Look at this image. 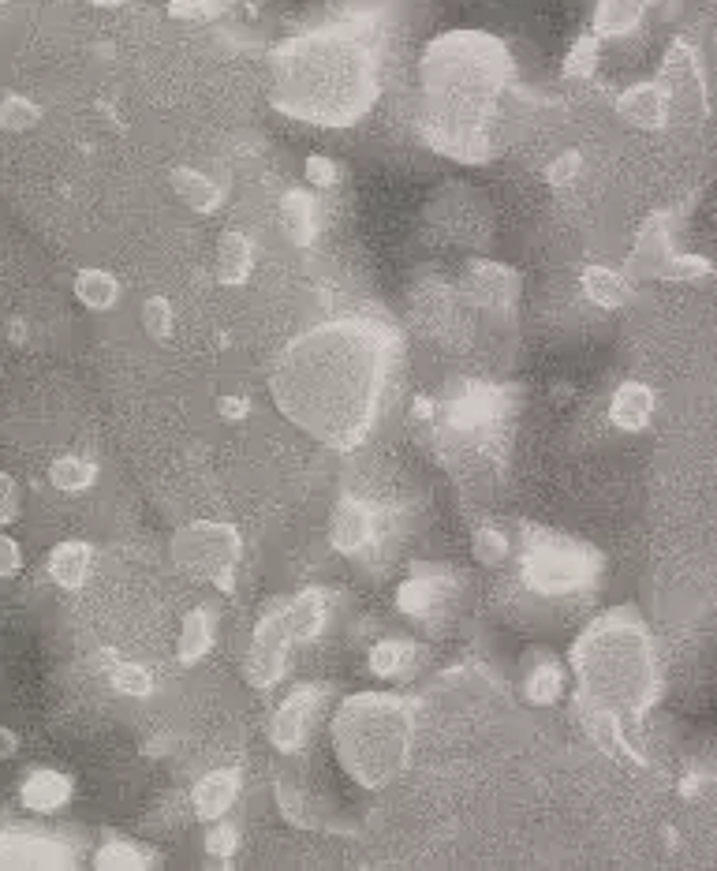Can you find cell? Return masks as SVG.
<instances>
[{
    "label": "cell",
    "mask_w": 717,
    "mask_h": 871,
    "mask_svg": "<svg viewBox=\"0 0 717 871\" xmlns=\"http://www.w3.org/2000/svg\"><path fill=\"white\" fill-rule=\"evenodd\" d=\"M393 329L378 318H337L288 344L269 374V393L310 438L348 449L363 442L389 378Z\"/></svg>",
    "instance_id": "1"
},
{
    "label": "cell",
    "mask_w": 717,
    "mask_h": 871,
    "mask_svg": "<svg viewBox=\"0 0 717 871\" xmlns=\"http://www.w3.org/2000/svg\"><path fill=\"white\" fill-rule=\"evenodd\" d=\"M579 703L591 718L594 737H617L624 744V726L650 711L658 700V658L647 629L632 610H609L598 617L576 643ZM628 748V744H624Z\"/></svg>",
    "instance_id": "2"
},
{
    "label": "cell",
    "mask_w": 717,
    "mask_h": 871,
    "mask_svg": "<svg viewBox=\"0 0 717 871\" xmlns=\"http://www.w3.org/2000/svg\"><path fill=\"white\" fill-rule=\"evenodd\" d=\"M512 60L482 34L441 38L426 57V135L445 154L464 161L486 158L482 128Z\"/></svg>",
    "instance_id": "3"
},
{
    "label": "cell",
    "mask_w": 717,
    "mask_h": 871,
    "mask_svg": "<svg viewBox=\"0 0 717 871\" xmlns=\"http://www.w3.org/2000/svg\"><path fill=\"white\" fill-rule=\"evenodd\" d=\"M277 101L281 109L318 120V124H352L374 101V64L370 53L352 38L314 34L288 42L277 53Z\"/></svg>",
    "instance_id": "4"
},
{
    "label": "cell",
    "mask_w": 717,
    "mask_h": 871,
    "mask_svg": "<svg viewBox=\"0 0 717 871\" xmlns=\"http://www.w3.org/2000/svg\"><path fill=\"white\" fill-rule=\"evenodd\" d=\"M411 707L393 696H355L333 718V748L359 786L381 789L408 767Z\"/></svg>",
    "instance_id": "5"
},
{
    "label": "cell",
    "mask_w": 717,
    "mask_h": 871,
    "mask_svg": "<svg viewBox=\"0 0 717 871\" xmlns=\"http://www.w3.org/2000/svg\"><path fill=\"white\" fill-rule=\"evenodd\" d=\"M176 557H180L183 569L210 576L221 587H228L232 565L239 557V539L236 531L225 528V524H191L176 539Z\"/></svg>",
    "instance_id": "6"
},
{
    "label": "cell",
    "mask_w": 717,
    "mask_h": 871,
    "mask_svg": "<svg viewBox=\"0 0 717 871\" xmlns=\"http://www.w3.org/2000/svg\"><path fill=\"white\" fill-rule=\"evenodd\" d=\"M594 572H598V557L591 550L557 543V539L527 554V580L538 591H572V587L587 584Z\"/></svg>",
    "instance_id": "7"
},
{
    "label": "cell",
    "mask_w": 717,
    "mask_h": 871,
    "mask_svg": "<svg viewBox=\"0 0 717 871\" xmlns=\"http://www.w3.org/2000/svg\"><path fill=\"white\" fill-rule=\"evenodd\" d=\"M620 116L635 124V128H661L665 120H669V90L661 83H643V86H632L624 98H620Z\"/></svg>",
    "instance_id": "8"
},
{
    "label": "cell",
    "mask_w": 717,
    "mask_h": 871,
    "mask_svg": "<svg viewBox=\"0 0 717 871\" xmlns=\"http://www.w3.org/2000/svg\"><path fill=\"white\" fill-rule=\"evenodd\" d=\"M512 292H516V277H512V270H505V266L482 262V266L471 270V296H475V303H482V307H508Z\"/></svg>",
    "instance_id": "9"
},
{
    "label": "cell",
    "mask_w": 717,
    "mask_h": 871,
    "mask_svg": "<svg viewBox=\"0 0 717 871\" xmlns=\"http://www.w3.org/2000/svg\"><path fill=\"white\" fill-rule=\"evenodd\" d=\"M650 412H654V393L639 382H628V386L617 389L613 397V423L624 430H643L647 427Z\"/></svg>",
    "instance_id": "10"
},
{
    "label": "cell",
    "mask_w": 717,
    "mask_h": 871,
    "mask_svg": "<svg viewBox=\"0 0 717 871\" xmlns=\"http://www.w3.org/2000/svg\"><path fill=\"white\" fill-rule=\"evenodd\" d=\"M239 778L232 771H213L210 778H202L195 789V808L202 819H217L228 804L236 800Z\"/></svg>",
    "instance_id": "11"
},
{
    "label": "cell",
    "mask_w": 717,
    "mask_h": 871,
    "mask_svg": "<svg viewBox=\"0 0 717 871\" xmlns=\"http://www.w3.org/2000/svg\"><path fill=\"white\" fill-rule=\"evenodd\" d=\"M310 696L307 692H296L292 700L284 703L277 718H273V741L281 748H296L299 737H303V726H307V711H310Z\"/></svg>",
    "instance_id": "12"
},
{
    "label": "cell",
    "mask_w": 717,
    "mask_h": 871,
    "mask_svg": "<svg viewBox=\"0 0 717 871\" xmlns=\"http://www.w3.org/2000/svg\"><path fill=\"white\" fill-rule=\"evenodd\" d=\"M281 221L292 240L310 243V236H314V199H310L307 191H288V195H284Z\"/></svg>",
    "instance_id": "13"
},
{
    "label": "cell",
    "mask_w": 717,
    "mask_h": 871,
    "mask_svg": "<svg viewBox=\"0 0 717 871\" xmlns=\"http://www.w3.org/2000/svg\"><path fill=\"white\" fill-rule=\"evenodd\" d=\"M172 184H176V191H180V199L187 202L191 210H198V214L213 210L217 199H221L217 184H210V176H202V172H195V169H180L176 176H172Z\"/></svg>",
    "instance_id": "14"
},
{
    "label": "cell",
    "mask_w": 717,
    "mask_h": 871,
    "mask_svg": "<svg viewBox=\"0 0 717 871\" xmlns=\"http://www.w3.org/2000/svg\"><path fill=\"white\" fill-rule=\"evenodd\" d=\"M366 531H370V516H366L363 505H355V501H344L337 513V524H333V543L340 550H355V546L366 539Z\"/></svg>",
    "instance_id": "15"
},
{
    "label": "cell",
    "mask_w": 717,
    "mask_h": 871,
    "mask_svg": "<svg viewBox=\"0 0 717 871\" xmlns=\"http://www.w3.org/2000/svg\"><path fill=\"white\" fill-rule=\"evenodd\" d=\"M583 288L602 307H620V303L628 300V281L617 277L613 270H587L583 273Z\"/></svg>",
    "instance_id": "16"
},
{
    "label": "cell",
    "mask_w": 717,
    "mask_h": 871,
    "mask_svg": "<svg viewBox=\"0 0 717 871\" xmlns=\"http://www.w3.org/2000/svg\"><path fill=\"white\" fill-rule=\"evenodd\" d=\"M247 270H251V243L239 232H228L221 240V277L228 285H236V281L247 277Z\"/></svg>",
    "instance_id": "17"
},
{
    "label": "cell",
    "mask_w": 717,
    "mask_h": 871,
    "mask_svg": "<svg viewBox=\"0 0 717 871\" xmlns=\"http://www.w3.org/2000/svg\"><path fill=\"white\" fill-rule=\"evenodd\" d=\"M322 621H325L322 595H314V591H310V595H299L296 606H292V614H288V632H292V636H299V640H310L314 632L322 629Z\"/></svg>",
    "instance_id": "18"
},
{
    "label": "cell",
    "mask_w": 717,
    "mask_h": 871,
    "mask_svg": "<svg viewBox=\"0 0 717 871\" xmlns=\"http://www.w3.org/2000/svg\"><path fill=\"white\" fill-rule=\"evenodd\" d=\"M210 647V621H206V614L202 610H195V614L183 621V643H180V655L191 662V658H198L202 651Z\"/></svg>",
    "instance_id": "19"
},
{
    "label": "cell",
    "mask_w": 717,
    "mask_h": 871,
    "mask_svg": "<svg viewBox=\"0 0 717 871\" xmlns=\"http://www.w3.org/2000/svg\"><path fill=\"white\" fill-rule=\"evenodd\" d=\"M527 696L535 703H553L561 696V673L553 670V666L538 670L535 677H531V685H527Z\"/></svg>",
    "instance_id": "20"
},
{
    "label": "cell",
    "mask_w": 717,
    "mask_h": 871,
    "mask_svg": "<svg viewBox=\"0 0 717 871\" xmlns=\"http://www.w3.org/2000/svg\"><path fill=\"white\" fill-rule=\"evenodd\" d=\"M79 292H83V300H90L94 307H105V303L113 300L116 288L105 273H83V277H79Z\"/></svg>",
    "instance_id": "21"
},
{
    "label": "cell",
    "mask_w": 717,
    "mask_h": 871,
    "mask_svg": "<svg viewBox=\"0 0 717 871\" xmlns=\"http://www.w3.org/2000/svg\"><path fill=\"white\" fill-rule=\"evenodd\" d=\"M169 12L176 19H210V15L225 12V0H172Z\"/></svg>",
    "instance_id": "22"
},
{
    "label": "cell",
    "mask_w": 717,
    "mask_h": 871,
    "mask_svg": "<svg viewBox=\"0 0 717 871\" xmlns=\"http://www.w3.org/2000/svg\"><path fill=\"white\" fill-rule=\"evenodd\" d=\"M434 599H437L434 587L422 584V580H411V584L400 591V606H404V610H411V614H426V610L434 606Z\"/></svg>",
    "instance_id": "23"
},
{
    "label": "cell",
    "mask_w": 717,
    "mask_h": 871,
    "mask_svg": "<svg viewBox=\"0 0 717 871\" xmlns=\"http://www.w3.org/2000/svg\"><path fill=\"white\" fill-rule=\"evenodd\" d=\"M594 53H598L594 38H579L576 49H572V57H568V64H564V72H568V75H587L594 68Z\"/></svg>",
    "instance_id": "24"
},
{
    "label": "cell",
    "mask_w": 717,
    "mask_h": 871,
    "mask_svg": "<svg viewBox=\"0 0 717 871\" xmlns=\"http://www.w3.org/2000/svg\"><path fill=\"white\" fill-rule=\"evenodd\" d=\"M400 662H404V647H400V643H378L374 655H370V666L378 673H396Z\"/></svg>",
    "instance_id": "25"
},
{
    "label": "cell",
    "mask_w": 717,
    "mask_h": 871,
    "mask_svg": "<svg viewBox=\"0 0 717 871\" xmlns=\"http://www.w3.org/2000/svg\"><path fill=\"white\" fill-rule=\"evenodd\" d=\"M30 120H34V109H30L27 101H8L4 109H0V124L4 128H27Z\"/></svg>",
    "instance_id": "26"
},
{
    "label": "cell",
    "mask_w": 717,
    "mask_h": 871,
    "mask_svg": "<svg viewBox=\"0 0 717 871\" xmlns=\"http://www.w3.org/2000/svg\"><path fill=\"white\" fill-rule=\"evenodd\" d=\"M475 550L482 554V561H497V557L505 554V539H501L497 531L482 528V531H478V539H475Z\"/></svg>",
    "instance_id": "27"
},
{
    "label": "cell",
    "mask_w": 717,
    "mask_h": 871,
    "mask_svg": "<svg viewBox=\"0 0 717 871\" xmlns=\"http://www.w3.org/2000/svg\"><path fill=\"white\" fill-rule=\"evenodd\" d=\"M579 172V154H561V158L549 165V184H568L572 176Z\"/></svg>",
    "instance_id": "28"
},
{
    "label": "cell",
    "mask_w": 717,
    "mask_h": 871,
    "mask_svg": "<svg viewBox=\"0 0 717 871\" xmlns=\"http://www.w3.org/2000/svg\"><path fill=\"white\" fill-rule=\"evenodd\" d=\"M307 180L318 187H329L333 180H337V165H333L329 158H310L307 161Z\"/></svg>",
    "instance_id": "29"
},
{
    "label": "cell",
    "mask_w": 717,
    "mask_h": 871,
    "mask_svg": "<svg viewBox=\"0 0 717 871\" xmlns=\"http://www.w3.org/2000/svg\"><path fill=\"white\" fill-rule=\"evenodd\" d=\"M206 845H210V853H217V857H228V853L236 849V830H232V827H213L210 838H206Z\"/></svg>",
    "instance_id": "30"
},
{
    "label": "cell",
    "mask_w": 717,
    "mask_h": 871,
    "mask_svg": "<svg viewBox=\"0 0 717 871\" xmlns=\"http://www.w3.org/2000/svg\"><path fill=\"white\" fill-rule=\"evenodd\" d=\"M146 326L154 329V333H165V329H169V307H165V300L146 303Z\"/></svg>",
    "instance_id": "31"
},
{
    "label": "cell",
    "mask_w": 717,
    "mask_h": 871,
    "mask_svg": "<svg viewBox=\"0 0 717 871\" xmlns=\"http://www.w3.org/2000/svg\"><path fill=\"white\" fill-rule=\"evenodd\" d=\"M116 681H124L131 692H146V688H150V681L139 677V670H124V677H116Z\"/></svg>",
    "instance_id": "32"
},
{
    "label": "cell",
    "mask_w": 717,
    "mask_h": 871,
    "mask_svg": "<svg viewBox=\"0 0 717 871\" xmlns=\"http://www.w3.org/2000/svg\"><path fill=\"white\" fill-rule=\"evenodd\" d=\"M225 415H243V400H225Z\"/></svg>",
    "instance_id": "33"
},
{
    "label": "cell",
    "mask_w": 717,
    "mask_h": 871,
    "mask_svg": "<svg viewBox=\"0 0 717 871\" xmlns=\"http://www.w3.org/2000/svg\"><path fill=\"white\" fill-rule=\"evenodd\" d=\"M90 4H101V8H113V4H124V0H90Z\"/></svg>",
    "instance_id": "34"
}]
</instances>
